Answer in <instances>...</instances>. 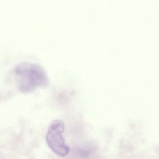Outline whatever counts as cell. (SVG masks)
I'll return each mask as SVG.
<instances>
[{"label": "cell", "mask_w": 159, "mask_h": 159, "mask_svg": "<svg viewBox=\"0 0 159 159\" xmlns=\"http://www.w3.org/2000/svg\"><path fill=\"white\" fill-rule=\"evenodd\" d=\"M17 87L24 93L30 92L38 86L45 85L47 78L42 69L36 64L23 63L14 69Z\"/></svg>", "instance_id": "1"}, {"label": "cell", "mask_w": 159, "mask_h": 159, "mask_svg": "<svg viewBox=\"0 0 159 159\" xmlns=\"http://www.w3.org/2000/svg\"><path fill=\"white\" fill-rule=\"evenodd\" d=\"M65 129L64 123L60 120H56L49 126L46 136V142L50 148L62 157L67 155L70 151L62 136Z\"/></svg>", "instance_id": "2"}]
</instances>
